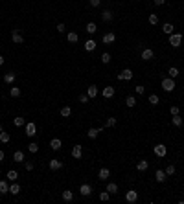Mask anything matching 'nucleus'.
Listing matches in <instances>:
<instances>
[{
    "mask_svg": "<svg viewBox=\"0 0 184 204\" xmlns=\"http://www.w3.org/2000/svg\"><path fill=\"white\" fill-rule=\"evenodd\" d=\"M162 90L164 92H173L175 90V79H171V77L162 79Z\"/></svg>",
    "mask_w": 184,
    "mask_h": 204,
    "instance_id": "obj_1",
    "label": "nucleus"
},
{
    "mask_svg": "<svg viewBox=\"0 0 184 204\" xmlns=\"http://www.w3.org/2000/svg\"><path fill=\"white\" fill-rule=\"evenodd\" d=\"M26 136H28V138H35L37 136V125L33 123V121H26Z\"/></svg>",
    "mask_w": 184,
    "mask_h": 204,
    "instance_id": "obj_2",
    "label": "nucleus"
},
{
    "mask_svg": "<svg viewBox=\"0 0 184 204\" xmlns=\"http://www.w3.org/2000/svg\"><path fill=\"white\" fill-rule=\"evenodd\" d=\"M116 77H118V81H131L133 79V70L131 68H124Z\"/></svg>",
    "mask_w": 184,
    "mask_h": 204,
    "instance_id": "obj_3",
    "label": "nucleus"
},
{
    "mask_svg": "<svg viewBox=\"0 0 184 204\" xmlns=\"http://www.w3.org/2000/svg\"><path fill=\"white\" fill-rule=\"evenodd\" d=\"M182 42V33H171L169 35V44L173 46V48H179Z\"/></svg>",
    "mask_w": 184,
    "mask_h": 204,
    "instance_id": "obj_4",
    "label": "nucleus"
},
{
    "mask_svg": "<svg viewBox=\"0 0 184 204\" xmlns=\"http://www.w3.org/2000/svg\"><path fill=\"white\" fill-rule=\"evenodd\" d=\"M153 151H155V154L158 156V158H164L166 153H168V149H166V145H164V144H156V145L153 147Z\"/></svg>",
    "mask_w": 184,
    "mask_h": 204,
    "instance_id": "obj_5",
    "label": "nucleus"
},
{
    "mask_svg": "<svg viewBox=\"0 0 184 204\" xmlns=\"http://www.w3.org/2000/svg\"><path fill=\"white\" fill-rule=\"evenodd\" d=\"M114 94H116L114 86H105L103 90H101V96H103L105 99H111V98H114Z\"/></svg>",
    "mask_w": 184,
    "mask_h": 204,
    "instance_id": "obj_6",
    "label": "nucleus"
},
{
    "mask_svg": "<svg viewBox=\"0 0 184 204\" xmlns=\"http://www.w3.org/2000/svg\"><path fill=\"white\" fill-rule=\"evenodd\" d=\"M11 40H13L15 44H22V42H24V37L20 35L18 30H13V31H11Z\"/></svg>",
    "mask_w": 184,
    "mask_h": 204,
    "instance_id": "obj_7",
    "label": "nucleus"
},
{
    "mask_svg": "<svg viewBox=\"0 0 184 204\" xmlns=\"http://www.w3.org/2000/svg\"><path fill=\"white\" fill-rule=\"evenodd\" d=\"M125 200L129 202V204H133V202H136L138 200V193L134 191V189H129V191L125 193Z\"/></svg>",
    "mask_w": 184,
    "mask_h": 204,
    "instance_id": "obj_8",
    "label": "nucleus"
},
{
    "mask_svg": "<svg viewBox=\"0 0 184 204\" xmlns=\"http://www.w3.org/2000/svg\"><path fill=\"white\" fill-rule=\"evenodd\" d=\"M72 156H74L76 160H79L81 156H83V147H81V145H74V147H72Z\"/></svg>",
    "mask_w": 184,
    "mask_h": 204,
    "instance_id": "obj_9",
    "label": "nucleus"
},
{
    "mask_svg": "<svg viewBox=\"0 0 184 204\" xmlns=\"http://www.w3.org/2000/svg\"><path fill=\"white\" fill-rule=\"evenodd\" d=\"M48 166H50V169H52V171H57V169H61V167H63V162H61V160H57V158H53V160H50V162H48Z\"/></svg>",
    "mask_w": 184,
    "mask_h": 204,
    "instance_id": "obj_10",
    "label": "nucleus"
},
{
    "mask_svg": "<svg viewBox=\"0 0 184 204\" xmlns=\"http://www.w3.org/2000/svg\"><path fill=\"white\" fill-rule=\"evenodd\" d=\"M153 55H155V52L151 48H144V50H142V59H144V61H151Z\"/></svg>",
    "mask_w": 184,
    "mask_h": 204,
    "instance_id": "obj_11",
    "label": "nucleus"
},
{
    "mask_svg": "<svg viewBox=\"0 0 184 204\" xmlns=\"http://www.w3.org/2000/svg\"><path fill=\"white\" fill-rule=\"evenodd\" d=\"M79 193L83 195V197H88L92 193V186L90 184H81V188H79Z\"/></svg>",
    "mask_w": 184,
    "mask_h": 204,
    "instance_id": "obj_12",
    "label": "nucleus"
},
{
    "mask_svg": "<svg viewBox=\"0 0 184 204\" xmlns=\"http://www.w3.org/2000/svg\"><path fill=\"white\" fill-rule=\"evenodd\" d=\"M87 96L90 98V99H94V98L98 96V86L96 85H90V86L87 88Z\"/></svg>",
    "mask_w": 184,
    "mask_h": 204,
    "instance_id": "obj_13",
    "label": "nucleus"
},
{
    "mask_svg": "<svg viewBox=\"0 0 184 204\" xmlns=\"http://www.w3.org/2000/svg\"><path fill=\"white\" fill-rule=\"evenodd\" d=\"M96 40H94V39H88V40H85V50L87 52H94V50H96Z\"/></svg>",
    "mask_w": 184,
    "mask_h": 204,
    "instance_id": "obj_14",
    "label": "nucleus"
},
{
    "mask_svg": "<svg viewBox=\"0 0 184 204\" xmlns=\"http://www.w3.org/2000/svg\"><path fill=\"white\" fill-rule=\"evenodd\" d=\"M109 176H111V171H109L107 167H101L99 173H98V178H99V180H107Z\"/></svg>",
    "mask_w": 184,
    "mask_h": 204,
    "instance_id": "obj_15",
    "label": "nucleus"
},
{
    "mask_svg": "<svg viewBox=\"0 0 184 204\" xmlns=\"http://www.w3.org/2000/svg\"><path fill=\"white\" fill-rule=\"evenodd\" d=\"M103 129L105 127H99V129H88V132H87V136H88V138H90V140H94V138H96V136L101 132V131H103Z\"/></svg>",
    "mask_w": 184,
    "mask_h": 204,
    "instance_id": "obj_16",
    "label": "nucleus"
},
{
    "mask_svg": "<svg viewBox=\"0 0 184 204\" xmlns=\"http://www.w3.org/2000/svg\"><path fill=\"white\" fill-rule=\"evenodd\" d=\"M155 178H156V182H166V171H162V169H156V173H155Z\"/></svg>",
    "mask_w": 184,
    "mask_h": 204,
    "instance_id": "obj_17",
    "label": "nucleus"
},
{
    "mask_svg": "<svg viewBox=\"0 0 184 204\" xmlns=\"http://www.w3.org/2000/svg\"><path fill=\"white\" fill-rule=\"evenodd\" d=\"M114 40H116V35H114L112 31H109V33H105V35H103V42L105 44H111V42H114Z\"/></svg>",
    "mask_w": 184,
    "mask_h": 204,
    "instance_id": "obj_18",
    "label": "nucleus"
},
{
    "mask_svg": "<svg viewBox=\"0 0 184 204\" xmlns=\"http://www.w3.org/2000/svg\"><path fill=\"white\" fill-rule=\"evenodd\" d=\"M50 147L53 149V151H59V149H61V147H63V142H61L59 138H53V140L50 142Z\"/></svg>",
    "mask_w": 184,
    "mask_h": 204,
    "instance_id": "obj_19",
    "label": "nucleus"
},
{
    "mask_svg": "<svg viewBox=\"0 0 184 204\" xmlns=\"http://www.w3.org/2000/svg\"><path fill=\"white\" fill-rule=\"evenodd\" d=\"M9 140H11L9 132H6L4 129H0V142H2V144H9Z\"/></svg>",
    "mask_w": 184,
    "mask_h": 204,
    "instance_id": "obj_20",
    "label": "nucleus"
},
{
    "mask_svg": "<svg viewBox=\"0 0 184 204\" xmlns=\"http://www.w3.org/2000/svg\"><path fill=\"white\" fill-rule=\"evenodd\" d=\"M6 176H8V180H9V182H17V180H18V173L15 171V169L8 171V175H6Z\"/></svg>",
    "mask_w": 184,
    "mask_h": 204,
    "instance_id": "obj_21",
    "label": "nucleus"
},
{
    "mask_svg": "<svg viewBox=\"0 0 184 204\" xmlns=\"http://www.w3.org/2000/svg\"><path fill=\"white\" fill-rule=\"evenodd\" d=\"M9 193L11 195H18L20 193V184H18V182H13V184L9 186Z\"/></svg>",
    "mask_w": 184,
    "mask_h": 204,
    "instance_id": "obj_22",
    "label": "nucleus"
},
{
    "mask_svg": "<svg viewBox=\"0 0 184 204\" xmlns=\"http://www.w3.org/2000/svg\"><path fill=\"white\" fill-rule=\"evenodd\" d=\"M63 200L65 202H72L74 200V193L70 191V189H65V191H63Z\"/></svg>",
    "mask_w": 184,
    "mask_h": 204,
    "instance_id": "obj_23",
    "label": "nucleus"
},
{
    "mask_svg": "<svg viewBox=\"0 0 184 204\" xmlns=\"http://www.w3.org/2000/svg\"><path fill=\"white\" fill-rule=\"evenodd\" d=\"M107 191L111 195H116L118 193V184H114V182H109L107 184Z\"/></svg>",
    "mask_w": 184,
    "mask_h": 204,
    "instance_id": "obj_24",
    "label": "nucleus"
},
{
    "mask_svg": "<svg viewBox=\"0 0 184 204\" xmlns=\"http://www.w3.org/2000/svg\"><path fill=\"white\" fill-rule=\"evenodd\" d=\"M101 20H103V22H111V20H112V11L105 9L103 13H101Z\"/></svg>",
    "mask_w": 184,
    "mask_h": 204,
    "instance_id": "obj_25",
    "label": "nucleus"
},
{
    "mask_svg": "<svg viewBox=\"0 0 184 204\" xmlns=\"http://www.w3.org/2000/svg\"><path fill=\"white\" fill-rule=\"evenodd\" d=\"M15 74H13V72H9V74H6V76H4V83L6 85H13V81H15Z\"/></svg>",
    "mask_w": 184,
    "mask_h": 204,
    "instance_id": "obj_26",
    "label": "nucleus"
},
{
    "mask_svg": "<svg viewBox=\"0 0 184 204\" xmlns=\"http://www.w3.org/2000/svg\"><path fill=\"white\" fill-rule=\"evenodd\" d=\"M173 30H175V28H173V24H171V22H166L164 26H162V31H164L166 35H171Z\"/></svg>",
    "mask_w": 184,
    "mask_h": 204,
    "instance_id": "obj_27",
    "label": "nucleus"
},
{
    "mask_svg": "<svg viewBox=\"0 0 184 204\" xmlns=\"http://www.w3.org/2000/svg\"><path fill=\"white\" fill-rule=\"evenodd\" d=\"M85 31H87V33H90V35H94V33L98 31V26L94 24V22H88V24H87V28H85Z\"/></svg>",
    "mask_w": 184,
    "mask_h": 204,
    "instance_id": "obj_28",
    "label": "nucleus"
},
{
    "mask_svg": "<svg viewBox=\"0 0 184 204\" xmlns=\"http://www.w3.org/2000/svg\"><path fill=\"white\" fill-rule=\"evenodd\" d=\"M0 193H2V195L9 193V184L6 180H0Z\"/></svg>",
    "mask_w": 184,
    "mask_h": 204,
    "instance_id": "obj_29",
    "label": "nucleus"
},
{
    "mask_svg": "<svg viewBox=\"0 0 184 204\" xmlns=\"http://www.w3.org/2000/svg\"><path fill=\"white\" fill-rule=\"evenodd\" d=\"M171 123H173L175 127H182V123H184V120L180 118V114H177V116H173V118H171Z\"/></svg>",
    "mask_w": 184,
    "mask_h": 204,
    "instance_id": "obj_30",
    "label": "nucleus"
},
{
    "mask_svg": "<svg viewBox=\"0 0 184 204\" xmlns=\"http://www.w3.org/2000/svg\"><path fill=\"white\" fill-rule=\"evenodd\" d=\"M20 94H22V90H20L18 86H11V88H9V96H11V98H18Z\"/></svg>",
    "mask_w": 184,
    "mask_h": 204,
    "instance_id": "obj_31",
    "label": "nucleus"
},
{
    "mask_svg": "<svg viewBox=\"0 0 184 204\" xmlns=\"http://www.w3.org/2000/svg\"><path fill=\"white\" fill-rule=\"evenodd\" d=\"M147 167H149V162L147 160H140L138 164H136V169H138V171H146Z\"/></svg>",
    "mask_w": 184,
    "mask_h": 204,
    "instance_id": "obj_32",
    "label": "nucleus"
},
{
    "mask_svg": "<svg viewBox=\"0 0 184 204\" xmlns=\"http://www.w3.org/2000/svg\"><path fill=\"white\" fill-rule=\"evenodd\" d=\"M13 125H15V127H24L26 125V120L20 118V116H17V118H13Z\"/></svg>",
    "mask_w": 184,
    "mask_h": 204,
    "instance_id": "obj_33",
    "label": "nucleus"
},
{
    "mask_svg": "<svg viewBox=\"0 0 184 204\" xmlns=\"http://www.w3.org/2000/svg\"><path fill=\"white\" fill-rule=\"evenodd\" d=\"M13 160L15 162H24V153L22 151H15L13 153Z\"/></svg>",
    "mask_w": 184,
    "mask_h": 204,
    "instance_id": "obj_34",
    "label": "nucleus"
},
{
    "mask_svg": "<svg viewBox=\"0 0 184 204\" xmlns=\"http://www.w3.org/2000/svg\"><path fill=\"white\" fill-rule=\"evenodd\" d=\"M66 39H68V42H77V40H79V35H77V33H74V31H70V33L66 35Z\"/></svg>",
    "mask_w": 184,
    "mask_h": 204,
    "instance_id": "obj_35",
    "label": "nucleus"
},
{
    "mask_svg": "<svg viewBox=\"0 0 184 204\" xmlns=\"http://www.w3.org/2000/svg\"><path fill=\"white\" fill-rule=\"evenodd\" d=\"M168 74H169V77H171V79H175V77H179V68H175V66H171V68H169V70H168Z\"/></svg>",
    "mask_w": 184,
    "mask_h": 204,
    "instance_id": "obj_36",
    "label": "nucleus"
},
{
    "mask_svg": "<svg viewBox=\"0 0 184 204\" xmlns=\"http://www.w3.org/2000/svg\"><path fill=\"white\" fill-rule=\"evenodd\" d=\"M125 105H127L129 108H133V107L136 105V98H134V96H127V99H125Z\"/></svg>",
    "mask_w": 184,
    "mask_h": 204,
    "instance_id": "obj_37",
    "label": "nucleus"
},
{
    "mask_svg": "<svg viewBox=\"0 0 184 204\" xmlns=\"http://www.w3.org/2000/svg\"><path fill=\"white\" fill-rule=\"evenodd\" d=\"M70 114H72V108L70 107H63V108H61V116H63V118H68Z\"/></svg>",
    "mask_w": 184,
    "mask_h": 204,
    "instance_id": "obj_38",
    "label": "nucleus"
},
{
    "mask_svg": "<svg viewBox=\"0 0 184 204\" xmlns=\"http://www.w3.org/2000/svg\"><path fill=\"white\" fill-rule=\"evenodd\" d=\"M101 63H103V64H109V63H111V53H101Z\"/></svg>",
    "mask_w": 184,
    "mask_h": 204,
    "instance_id": "obj_39",
    "label": "nucleus"
},
{
    "mask_svg": "<svg viewBox=\"0 0 184 204\" xmlns=\"http://www.w3.org/2000/svg\"><path fill=\"white\" fill-rule=\"evenodd\" d=\"M158 101H160V98L156 96V94H151V96H149V103L151 105H158Z\"/></svg>",
    "mask_w": 184,
    "mask_h": 204,
    "instance_id": "obj_40",
    "label": "nucleus"
},
{
    "mask_svg": "<svg viewBox=\"0 0 184 204\" xmlns=\"http://www.w3.org/2000/svg\"><path fill=\"white\" fill-rule=\"evenodd\" d=\"M149 24H151V26L158 24V15H153V13H151V15H149Z\"/></svg>",
    "mask_w": 184,
    "mask_h": 204,
    "instance_id": "obj_41",
    "label": "nucleus"
},
{
    "mask_svg": "<svg viewBox=\"0 0 184 204\" xmlns=\"http://www.w3.org/2000/svg\"><path fill=\"white\" fill-rule=\"evenodd\" d=\"M107 127H116V118H107L105 121V129Z\"/></svg>",
    "mask_w": 184,
    "mask_h": 204,
    "instance_id": "obj_42",
    "label": "nucleus"
},
{
    "mask_svg": "<svg viewBox=\"0 0 184 204\" xmlns=\"http://www.w3.org/2000/svg\"><path fill=\"white\" fill-rule=\"evenodd\" d=\"M109 199H111V193H109L107 189H105V191H101V193H99V200H103V202H105V200H109Z\"/></svg>",
    "mask_w": 184,
    "mask_h": 204,
    "instance_id": "obj_43",
    "label": "nucleus"
},
{
    "mask_svg": "<svg viewBox=\"0 0 184 204\" xmlns=\"http://www.w3.org/2000/svg\"><path fill=\"white\" fill-rule=\"evenodd\" d=\"M28 151H30V153H37V151H39V145L35 144V142H31V144L28 145Z\"/></svg>",
    "mask_w": 184,
    "mask_h": 204,
    "instance_id": "obj_44",
    "label": "nucleus"
},
{
    "mask_svg": "<svg viewBox=\"0 0 184 204\" xmlns=\"http://www.w3.org/2000/svg\"><path fill=\"white\" fill-rule=\"evenodd\" d=\"M173 173H175V166L169 164V166L166 167V175H173Z\"/></svg>",
    "mask_w": 184,
    "mask_h": 204,
    "instance_id": "obj_45",
    "label": "nucleus"
},
{
    "mask_svg": "<svg viewBox=\"0 0 184 204\" xmlns=\"http://www.w3.org/2000/svg\"><path fill=\"white\" fill-rule=\"evenodd\" d=\"M88 99H90V98H88L87 94H81V96H79V103H88Z\"/></svg>",
    "mask_w": 184,
    "mask_h": 204,
    "instance_id": "obj_46",
    "label": "nucleus"
},
{
    "mask_svg": "<svg viewBox=\"0 0 184 204\" xmlns=\"http://www.w3.org/2000/svg\"><path fill=\"white\" fill-rule=\"evenodd\" d=\"M169 112H171V116H177V114H179L180 110H179V107H177V105H173L171 108H169Z\"/></svg>",
    "mask_w": 184,
    "mask_h": 204,
    "instance_id": "obj_47",
    "label": "nucleus"
},
{
    "mask_svg": "<svg viewBox=\"0 0 184 204\" xmlns=\"http://www.w3.org/2000/svg\"><path fill=\"white\" fill-rule=\"evenodd\" d=\"M144 92H146V86H142V85H138V86H136V94H138V96H142Z\"/></svg>",
    "mask_w": 184,
    "mask_h": 204,
    "instance_id": "obj_48",
    "label": "nucleus"
},
{
    "mask_svg": "<svg viewBox=\"0 0 184 204\" xmlns=\"http://www.w3.org/2000/svg\"><path fill=\"white\" fill-rule=\"evenodd\" d=\"M24 167H26V171H33V162H26Z\"/></svg>",
    "mask_w": 184,
    "mask_h": 204,
    "instance_id": "obj_49",
    "label": "nucleus"
},
{
    "mask_svg": "<svg viewBox=\"0 0 184 204\" xmlns=\"http://www.w3.org/2000/svg\"><path fill=\"white\" fill-rule=\"evenodd\" d=\"M88 2H90V6H92V8H98V6L101 4V0H88Z\"/></svg>",
    "mask_w": 184,
    "mask_h": 204,
    "instance_id": "obj_50",
    "label": "nucleus"
},
{
    "mask_svg": "<svg viewBox=\"0 0 184 204\" xmlns=\"http://www.w3.org/2000/svg\"><path fill=\"white\" fill-rule=\"evenodd\" d=\"M65 30H66V28H65V24H63V22H61V24H57V31H59V33H63Z\"/></svg>",
    "mask_w": 184,
    "mask_h": 204,
    "instance_id": "obj_51",
    "label": "nucleus"
},
{
    "mask_svg": "<svg viewBox=\"0 0 184 204\" xmlns=\"http://www.w3.org/2000/svg\"><path fill=\"white\" fill-rule=\"evenodd\" d=\"M153 2H155L156 6H164V4H166V0H153Z\"/></svg>",
    "mask_w": 184,
    "mask_h": 204,
    "instance_id": "obj_52",
    "label": "nucleus"
},
{
    "mask_svg": "<svg viewBox=\"0 0 184 204\" xmlns=\"http://www.w3.org/2000/svg\"><path fill=\"white\" fill-rule=\"evenodd\" d=\"M4 160V151H0V162Z\"/></svg>",
    "mask_w": 184,
    "mask_h": 204,
    "instance_id": "obj_53",
    "label": "nucleus"
},
{
    "mask_svg": "<svg viewBox=\"0 0 184 204\" xmlns=\"http://www.w3.org/2000/svg\"><path fill=\"white\" fill-rule=\"evenodd\" d=\"M2 64H4V57H2V55H0V66H2Z\"/></svg>",
    "mask_w": 184,
    "mask_h": 204,
    "instance_id": "obj_54",
    "label": "nucleus"
}]
</instances>
